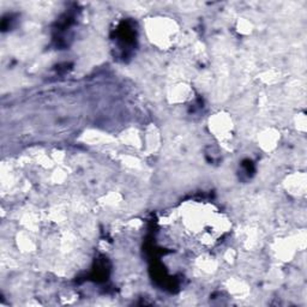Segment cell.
Instances as JSON below:
<instances>
[{"label":"cell","mask_w":307,"mask_h":307,"mask_svg":"<svg viewBox=\"0 0 307 307\" xmlns=\"http://www.w3.org/2000/svg\"><path fill=\"white\" fill-rule=\"evenodd\" d=\"M179 25L173 18L156 16L145 22L146 36L152 45L161 50H168L178 41Z\"/></svg>","instance_id":"6da1fadb"},{"label":"cell","mask_w":307,"mask_h":307,"mask_svg":"<svg viewBox=\"0 0 307 307\" xmlns=\"http://www.w3.org/2000/svg\"><path fill=\"white\" fill-rule=\"evenodd\" d=\"M209 130L211 135L220 142L229 140L234 131L233 119L226 112H218L209 119Z\"/></svg>","instance_id":"7a4b0ae2"},{"label":"cell","mask_w":307,"mask_h":307,"mask_svg":"<svg viewBox=\"0 0 307 307\" xmlns=\"http://www.w3.org/2000/svg\"><path fill=\"white\" fill-rule=\"evenodd\" d=\"M285 187L286 190L288 191L289 195L295 196V197L305 195L306 191L305 174H299V173H296V174L289 175L285 181Z\"/></svg>","instance_id":"3957f363"},{"label":"cell","mask_w":307,"mask_h":307,"mask_svg":"<svg viewBox=\"0 0 307 307\" xmlns=\"http://www.w3.org/2000/svg\"><path fill=\"white\" fill-rule=\"evenodd\" d=\"M280 142V132L275 129H266L258 136V143L264 151L269 152L276 149L277 143Z\"/></svg>","instance_id":"277c9868"},{"label":"cell","mask_w":307,"mask_h":307,"mask_svg":"<svg viewBox=\"0 0 307 307\" xmlns=\"http://www.w3.org/2000/svg\"><path fill=\"white\" fill-rule=\"evenodd\" d=\"M192 95V89L190 86L185 83H179L175 84L173 87V89L169 94V97H171V101L174 103H181V102H186L187 100L191 99Z\"/></svg>","instance_id":"5b68a950"},{"label":"cell","mask_w":307,"mask_h":307,"mask_svg":"<svg viewBox=\"0 0 307 307\" xmlns=\"http://www.w3.org/2000/svg\"><path fill=\"white\" fill-rule=\"evenodd\" d=\"M227 289L232 295H234L235 298L240 299L243 296H246L250 293V287L240 280H229L227 282Z\"/></svg>","instance_id":"8992f818"},{"label":"cell","mask_w":307,"mask_h":307,"mask_svg":"<svg viewBox=\"0 0 307 307\" xmlns=\"http://www.w3.org/2000/svg\"><path fill=\"white\" fill-rule=\"evenodd\" d=\"M160 145V136L158 130L155 127H149L146 130L145 135H143V146H145L146 150L152 151Z\"/></svg>","instance_id":"52a82bcc"},{"label":"cell","mask_w":307,"mask_h":307,"mask_svg":"<svg viewBox=\"0 0 307 307\" xmlns=\"http://www.w3.org/2000/svg\"><path fill=\"white\" fill-rule=\"evenodd\" d=\"M17 243H18V247H21V250L24 251V252H30V251L35 249L34 240L31 239L30 234L28 233H22L19 235Z\"/></svg>","instance_id":"ba28073f"},{"label":"cell","mask_w":307,"mask_h":307,"mask_svg":"<svg viewBox=\"0 0 307 307\" xmlns=\"http://www.w3.org/2000/svg\"><path fill=\"white\" fill-rule=\"evenodd\" d=\"M199 269L205 271V273H212L216 267V262L214 260V258L210 257H205V258H201L198 262Z\"/></svg>","instance_id":"9c48e42d"},{"label":"cell","mask_w":307,"mask_h":307,"mask_svg":"<svg viewBox=\"0 0 307 307\" xmlns=\"http://www.w3.org/2000/svg\"><path fill=\"white\" fill-rule=\"evenodd\" d=\"M239 31L241 34H249V32L252 31V23L246 21V19H241L239 21Z\"/></svg>","instance_id":"30bf717a"},{"label":"cell","mask_w":307,"mask_h":307,"mask_svg":"<svg viewBox=\"0 0 307 307\" xmlns=\"http://www.w3.org/2000/svg\"><path fill=\"white\" fill-rule=\"evenodd\" d=\"M296 127H298V130L300 132H305L306 130V117L305 114H298V117H296Z\"/></svg>","instance_id":"8fae6325"}]
</instances>
